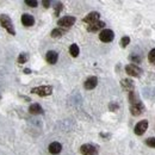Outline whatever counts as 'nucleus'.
Returning a JSON list of instances; mask_svg holds the SVG:
<instances>
[{
    "mask_svg": "<svg viewBox=\"0 0 155 155\" xmlns=\"http://www.w3.org/2000/svg\"><path fill=\"white\" fill-rule=\"evenodd\" d=\"M25 4L28 6H30V7H36L38 5V2L36 0H25Z\"/></svg>",
    "mask_w": 155,
    "mask_h": 155,
    "instance_id": "25",
    "label": "nucleus"
},
{
    "mask_svg": "<svg viewBox=\"0 0 155 155\" xmlns=\"http://www.w3.org/2000/svg\"><path fill=\"white\" fill-rule=\"evenodd\" d=\"M119 43H120V47H122V48L128 47V44L130 43V37H129V36H124V37H122Z\"/></svg>",
    "mask_w": 155,
    "mask_h": 155,
    "instance_id": "21",
    "label": "nucleus"
},
{
    "mask_svg": "<svg viewBox=\"0 0 155 155\" xmlns=\"http://www.w3.org/2000/svg\"><path fill=\"white\" fill-rule=\"evenodd\" d=\"M21 23L25 26H32L35 24V18L31 15H29V13H24L21 16Z\"/></svg>",
    "mask_w": 155,
    "mask_h": 155,
    "instance_id": "13",
    "label": "nucleus"
},
{
    "mask_svg": "<svg viewBox=\"0 0 155 155\" xmlns=\"http://www.w3.org/2000/svg\"><path fill=\"white\" fill-rule=\"evenodd\" d=\"M115 38V34L112 30L110 29H104L99 32V39L104 43H109V42H112Z\"/></svg>",
    "mask_w": 155,
    "mask_h": 155,
    "instance_id": "3",
    "label": "nucleus"
},
{
    "mask_svg": "<svg viewBox=\"0 0 155 155\" xmlns=\"http://www.w3.org/2000/svg\"><path fill=\"white\" fill-rule=\"evenodd\" d=\"M48 150H49L50 154H53V155L60 154L61 150H62V146H61V143H58V142H51V143L49 144V147H48Z\"/></svg>",
    "mask_w": 155,
    "mask_h": 155,
    "instance_id": "10",
    "label": "nucleus"
},
{
    "mask_svg": "<svg viewBox=\"0 0 155 155\" xmlns=\"http://www.w3.org/2000/svg\"><path fill=\"white\" fill-rule=\"evenodd\" d=\"M125 72H127L128 75H131V77H135V78L141 77V74H142V69L137 64H134V63L127 64L125 66Z\"/></svg>",
    "mask_w": 155,
    "mask_h": 155,
    "instance_id": "4",
    "label": "nucleus"
},
{
    "mask_svg": "<svg viewBox=\"0 0 155 155\" xmlns=\"http://www.w3.org/2000/svg\"><path fill=\"white\" fill-rule=\"evenodd\" d=\"M99 17H100V15H99L98 12H91V13H88V15L84 18V21L87 23L88 25H91V24H93V23L99 21Z\"/></svg>",
    "mask_w": 155,
    "mask_h": 155,
    "instance_id": "9",
    "label": "nucleus"
},
{
    "mask_svg": "<svg viewBox=\"0 0 155 155\" xmlns=\"http://www.w3.org/2000/svg\"><path fill=\"white\" fill-rule=\"evenodd\" d=\"M129 60H130L131 62H134V63H140V62L142 61V58H140V56H135V55L129 56Z\"/></svg>",
    "mask_w": 155,
    "mask_h": 155,
    "instance_id": "26",
    "label": "nucleus"
},
{
    "mask_svg": "<svg viewBox=\"0 0 155 155\" xmlns=\"http://www.w3.org/2000/svg\"><path fill=\"white\" fill-rule=\"evenodd\" d=\"M146 144L148 147H152V148H155V137H149L146 140Z\"/></svg>",
    "mask_w": 155,
    "mask_h": 155,
    "instance_id": "23",
    "label": "nucleus"
},
{
    "mask_svg": "<svg viewBox=\"0 0 155 155\" xmlns=\"http://www.w3.org/2000/svg\"><path fill=\"white\" fill-rule=\"evenodd\" d=\"M28 60H29V55H28L26 53H21L19 56H18V63L23 64V63H25Z\"/></svg>",
    "mask_w": 155,
    "mask_h": 155,
    "instance_id": "20",
    "label": "nucleus"
},
{
    "mask_svg": "<svg viewBox=\"0 0 155 155\" xmlns=\"http://www.w3.org/2000/svg\"><path fill=\"white\" fill-rule=\"evenodd\" d=\"M130 112H131L133 116H140L141 114H143L144 112V105H143V103L138 100L135 104H131L130 105Z\"/></svg>",
    "mask_w": 155,
    "mask_h": 155,
    "instance_id": "8",
    "label": "nucleus"
},
{
    "mask_svg": "<svg viewBox=\"0 0 155 155\" xmlns=\"http://www.w3.org/2000/svg\"><path fill=\"white\" fill-rule=\"evenodd\" d=\"M75 17H72V16H66V17H62L61 19L58 20V25L60 28H71L74 23H75Z\"/></svg>",
    "mask_w": 155,
    "mask_h": 155,
    "instance_id": "7",
    "label": "nucleus"
},
{
    "mask_svg": "<svg viewBox=\"0 0 155 155\" xmlns=\"http://www.w3.org/2000/svg\"><path fill=\"white\" fill-rule=\"evenodd\" d=\"M80 153L82 155H98V149L93 144H82L80 147Z\"/></svg>",
    "mask_w": 155,
    "mask_h": 155,
    "instance_id": "5",
    "label": "nucleus"
},
{
    "mask_svg": "<svg viewBox=\"0 0 155 155\" xmlns=\"http://www.w3.org/2000/svg\"><path fill=\"white\" fill-rule=\"evenodd\" d=\"M120 86H122L124 90L129 91V92L134 91V82H133L130 79H124V80H122V81H120Z\"/></svg>",
    "mask_w": 155,
    "mask_h": 155,
    "instance_id": "15",
    "label": "nucleus"
},
{
    "mask_svg": "<svg viewBox=\"0 0 155 155\" xmlns=\"http://www.w3.org/2000/svg\"><path fill=\"white\" fill-rule=\"evenodd\" d=\"M66 32V30L64 29H62V28H56V29H54L53 31H51V37H54V38H58V37H61L63 34Z\"/></svg>",
    "mask_w": 155,
    "mask_h": 155,
    "instance_id": "17",
    "label": "nucleus"
},
{
    "mask_svg": "<svg viewBox=\"0 0 155 155\" xmlns=\"http://www.w3.org/2000/svg\"><path fill=\"white\" fill-rule=\"evenodd\" d=\"M148 60H149L150 63L155 64V48L149 51V54H148Z\"/></svg>",
    "mask_w": 155,
    "mask_h": 155,
    "instance_id": "22",
    "label": "nucleus"
},
{
    "mask_svg": "<svg viewBox=\"0 0 155 155\" xmlns=\"http://www.w3.org/2000/svg\"><path fill=\"white\" fill-rule=\"evenodd\" d=\"M42 5H43L45 8H48V7L50 6V1H49V0H43V1H42Z\"/></svg>",
    "mask_w": 155,
    "mask_h": 155,
    "instance_id": "27",
    "label": "nucleus"
},
{
    "mask_svg": "<svg viewBox=\"0 0 155 155\" xmlns=\"http://www.w3.org/2000/svg\"><path fill=\"white\" fill-rule=\"evenodd\" d=\"M31 92L39 97H47L53 93V87L51 86H38V87H34Z\"/></svg>",
    "mask_w": 155,
    "mask_h": 155,
    "instance_id": "2",
    "label": "nucleus"
},
{
    "mask_svg": "<svg viewBox=\"0 0 155 155\" xmlns=\"http://www.w3.org/2000/svg\"><path fill=\"white\" fill-rule=\"evenodd\" d=\"M98 85V79L96 77H90L86 79V81L84 82V86L86 90H93Z\"/></svg>",
    "mask_w": 155,
    "mask_h": 155,
    "instance_id": "11",
    "label": "nucleus"
},
{
    "mask_svg": "<svg viewBox=\"0 0 155 155\" xmlns=\"http://www.w3.org/2000/svg\"><path fill=\"white\" fill-rule=\"evenodd\" d=\"M69 54L73 56V58H77L78 55H79V47H78V44H72L71 47H69Z\"/></svg>",
    "mask_w": 155,
    "mask_h": 155,
    "instance_id": "18",
    "label": "nucleus"
},
{
    "mask_svg": "<svg viewBox=\"0 0 155 155\" xmlns=\"http://www.w3.org/2000/svg\"><path fill=\"white\" fill-rule=\"evenodd\" d=\"M58 54L56 51H54V50H49L47 53V55H45L47 62L50 63V64H55L58 62Z\"/></svg>",
    "mask_w": 155,
    "mask_h": 155,
    "instance_id": "12",
    "label": "nucleus"
},
{
    "mask_svg": "<svg viewBox=\"0 0 155 155\" xmlns=\"http://www.w3.org/2000/svg\"><path fill=\"white\" fill-rule=\"evenodd\" d=\"M29 112L32 115H41V114H43V109L39 104H32L29 107Z\"/></svg>",
    "mask_w": 155,
    "mask_h": 155,
    "instance_id": "16",
    "label": "nucleus"
},
{
    "mask_svg": "<svg viewBox=\"0 0 155 155\" xmlns=\"http://www.w3.org/2000/svg\"><path fill=\"white\" fill-rule=\"evenodd\" d=\"M147 129H148V120L147 119H142L135 125L134 131H135V134L137 136H141L147 131Z\"/></svg>",
    "mask_w": 155,
    "mask_h": 155,
    "instance_id": "6",
    "label": "nucleus"
},
{
    "mask_svg": "<svg viewBox=\"0 0 155 155\" xmlns=\"http://www.w3.org/2000/svg\"><path fill=\"white\" fill-rule=\"evenodd\" d=\"M24 73H25V74H30V73H31V71L26 68V69H24Z\"/></svg>",
    "mask_w": 155,
    "mask_h": 155,
    "instance_id": "28",
    "label": "nucleus"
},
{
    "mask_svg": "<svg viewBox=\"0 0 155 155\" xmlns=\"http://www.w3.org/2000/svg\"><path fill=\"white\" fill-rule=\"evenodd\" d=\"M55 16H58L60 15V12L62 11V8H63V5H62V2H58L55 6Z\"/></svg>",
    "mask_w": 155,
    "mask_h": 155,
    "instance_id": "24",
    "label": "nucleus"
},
{
    "mask_svg": "<svg viewBox=\"0 0 155 155\" xmlns=\"http://www.w3.org/2000/svg\"><path fill=\"white\" fill-rule=\"evenodd\" d=\"M0 24L2 28H5L7 30V32L10 35H16V30L13 28V24H12V20L10 19L8 16L6 15H0Z\"/></svg>",
    "mask_w": 155,
    "mask_h": 155,
    "instance_id": "1",
    "label": "nucleus"
},
{
    "mask_svg": "<svg viewBox=\"0 0 155 155\" xmlns=\"http://www.w3.org/2000/svg\"><path fill=\"white\" fill-rule=\"evenodd\" d=\"M104 26H105V23L99 20L97 23H93V24L88 25V26H87V31H90V32H97L99 30H101Z\"/></svg>",
    "mask_w": 155,
    "mask_h": 155,
    "instance_id": "14",
    "label": "nucleus"
},
{
    "mask_svg": "<svg viewBox=\"0 0 155 155\" xmlns=\"http://www.w3.org/2000/svg\"><path fill=\"white\" fill-rule=\"evenodd\" d=\"M129 101H130V105H131V104H135V103L138 101V98H137V94L135 93V91L129 92Z\"/></svg>",
    "mask_w": 155,
    "mask_h": 155,
    "instance_id": "19",
    "label": "nucleus"
}]
</instances>
